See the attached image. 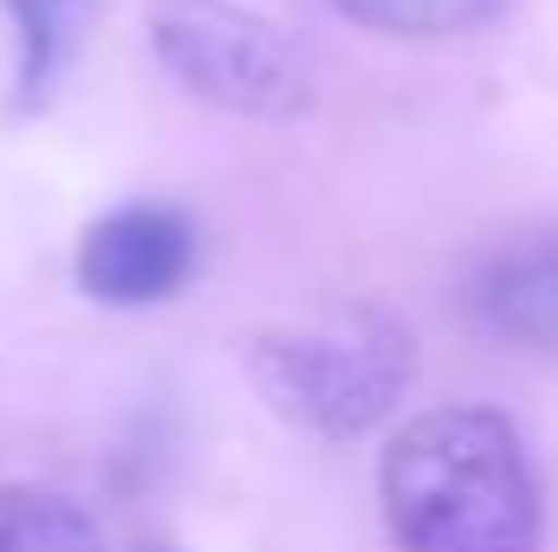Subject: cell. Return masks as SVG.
I'll use <instances>...</instances> for the list:
<instances>
[{
	"instance_id": "obj_3",
	"label": "cell",
	"mask_w": 558,
	"mask_h": 552,
	"mask_svg": "<svg viewBox=\"0 0 558 552\" xmlns=\"http://www.w3.org/2000/svg\"><path fill=\"white\" fill-rule=\"evenodd\" d=\"M149 39L169 79L221 111L286 118L312 98L305 46L247 0H149Z\"/></svg>"
},
{
	"instance_id": "obj_6",
	"label": "cell",
	"mask_w": 558,
	"mask_h": 552,
	"mask_svg": "<svg viewBox=\"0 0 558 552\" xmlns=\"http://www.w3.org/2000/svg\"><path fill=\"white\" fill-rule=\"evenodd\" d=\"M0 552H105V533L52 488H0Z\"/></svg>"
},
{
	"instance_id": "obj_2",
	"label": "cell",
	"mask_w": 558,
	"mask_h": 552,
	"mask_svg": "<svg viewBox=\"0 0 558 552\" xmlns=\"http://www.w3.org/2000/svg\"><path fill=\"white\" fill-rule=\"evenodd\" d=\"M410 377V338L384 312L286 325L254 345V384L312 435H364Z\"/></svg>"
},
{
	"instance_id": "obj_4",
	"label": "cell",
	"mask_w": 558,
	"mask_h": 552,
	"mask_svg": "<svg viewBox=\"0 0 558 552\" xmlns=\"http://www.w3.org/2000/svg\"><path fill=\"white\" fill-rule=\"evenodd\" d=\"M195 274V228L175 208H111L78 241V286L105 305H156Z\"/></svg>"
},
{
	"instance_id": "obj_5",
	"label": "cell",
	"mask_w": 558,
	"mask_h": 552,
	"mask_svg": "<svg viewBox=\"0 0 558 552\" xmlns=\"http://www.w3.org/2000/svg\"><path fill=\"white\" fill-rule=\"evenodd\" d=\"M468 312L507 345L558 351V235H526L487 254L481 274L468 279Z\"/></svg>"
},
{
	"instance_id": "obj_8",
	"label": "cell",
	"mask_w": 558,
	"mask_h": 552,
	"mask_svg": "<svg viewBox=\"0 0 558 552\" xmlns=\"http://www.w3.org/2000/svg\"><path fill=\"white\" fill-rule=\"evenodd\" d=\"M13 7V26H20V39H26V85L33 92H46L52 85V72L65 65V52L78 46V33H85V20H92V0H7Z\"/></svg>"
},
{
	"instance_id": "obj_7",
	"label": "cell",
	"mask_w": 558,
	"mask_h": 552,
	"mask_svg": "<svg viewBox=\"0 0 558 552\" xmlns=\"http://www.w3.org/2000/svg\"><path fill=\"white\" fill-rule=\"evenodd\" d=\"M331 13L371 26V33H397V39H454L474 33L487 20H500L507 0H325Z\"/></svg>"
},
{
	"instance_id": "obj_1",
	"label": "cell",
	"mask_w": 558,
	"mask_h": 552,
	"mask_svg": "<svg viewBox=\"0 0 558 552\" xmlns=\"http://www.w3.org/2000/svg\"><path fill=\"white\" fill-rule=\"evenodd\" d=\"M403 552H539V488L500 410H428L403 422L377 468Z\"/></svg>"
}]
</instances>
